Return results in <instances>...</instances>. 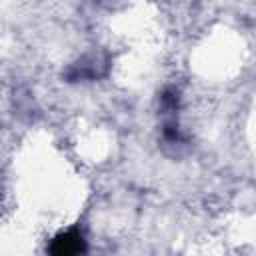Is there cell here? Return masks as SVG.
<instances>
[{"label":"cell","mask_w":256,"mask_h":256,"mask_svg":"<svg viewBox=\"0 0 256 256\" xmlns=\"http://www.w3.org/2000/svg\"><path fill=\"white\" fill-rule=\"evenodd\" d=\"M50 256H86V240L78 228L60 232L48 248Z\"/></svg>","instance_id":"cell-1"}]
</instances>
